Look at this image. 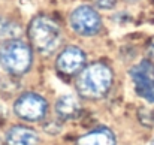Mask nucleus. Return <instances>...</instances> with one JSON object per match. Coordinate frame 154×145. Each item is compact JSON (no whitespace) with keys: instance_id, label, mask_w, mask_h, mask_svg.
Returning a JSON list of instances; mask_svg holds the SVG:
<instances>
[{"instance_id":"1","label":"nucleus","mask_w":154,"mask_h":145,"mask_svg":"<svg viewBox=\"0 0 154 145\" xmlns=\"http://www.w3.org/2000/svg\"><path fill=\"white\" fill-rule=\"evenodd\" d=\"M112 84V72L105 63H93L84 67L76 79V90L85 99H99L108 93Z\"/></svg>"},{"instance_id":"2","label":"nucleus","mask_w":154,"mask_h":145,"mask_svg":"<svg viewBox=\"0 0 154 145\" xmlns=\"http://www.w3.org/2000/svg\"><path fill=\"white\" fill-rule=\"evenodd\" d=\"M29 38L35 49L41 54H52L61 42V30L60 26L50 17L39 15L32 20L29 26Z\"/></svg>"},{"instance_id":"3","label":"nucleus","mask_w":154,"mask_h":145,"mask_svg":"<svg viewBox=\"0 0 154 145\" xmlns=\"http://www.w3.org/2000/svg\"><path fill=\"white\" fill-rule=\"evenodd\" d=\"M32 64V49L18 39L6 41L0 47V66L11 75H23Z\"/></svg>"},{"instance_id":"4","label":"nucleus","mask_w":154,"mask_h":145,"mask_svg":"<svg viewBox=\"0 0 154 145\" xmlns=\"http://www.w3.org/2000/svg\"><path fill=\"white\" fill-rule=\"evenodd\" d=\"M14 111L23 120L39 121L47 115L48 103L44 97L36 94V93H26L15 100Z\"/></svg>"},{"instance_id":"5","label":"nucleus","mask_w":154,"mask_h":145,"mask_svg":"<svg viewBox=\"0 0 154 145\" xmlns=\"http://www.w3.org/2000/svg\"><path fill=\"white\" fill-rule=\"evenodd\" d=\"M70 24H72V29L78 35H82V36H93L102 27L99 14L90 6L76 8L70 15Z\"/></svg>"},{"instance_id":"6","label":"nucleus","mask_w":154,"mask_h":145,"mask_svg":"<svg viewBox=\"0 0 154 145\" xmlns=\"http://www.w3.org/2000/svg\"><path fill=\"white\" fill-rule=\"evenodd\" d=\"M135 90L141 97L154 103V64L151 61H142L130 70Z\"/></svg>"},{"instance_id":"7","label":"nucleus","mask_w":154,"mask_h":145,"mask_svg":"<svg viewBox=\"0 0 154 145\" xmlns=\"http://www.w3.org/2000/svg\"><path fill=\"white\" fill-rule=\"evenodd\" d=\"M85 66V54L78 47H67L57 57V69L63 75H75Z\"/></svg>"},{"instance_id":"8","label":"nucleus","mask_w":154,"mask_h":145,"mask_svg":"<svg viewBox=\"0 0 154 145\" xmlns=\"http://www.w3.org/2000/svg\"><path fill=\"white\" fill-rule=\"evenodd\" d=\"M38 133L26 126H14L6 133V145H38Z\"/></svg>"},{"instance_id":"9","label":"nucleus","mask_w":154,"mask_h":145,"mask_svg":"<svg viewBox=\"0 0 154 145\" xmlns=\"http://www.w3.org/2000/svg\"><path fill=\"white\" fill-rule=\"evenodd\" d=\"M76 145H115V136L109 129H96L78 139Z\"/></svg>"},{"instance_id":"10","label":"nucleus","mask_w":154,"mask_h":145,"mask_svg":"<svg viewBox=\"0 0 154 145\" xmlns=\"http://www.w3.org/2000/svg\"><path fill=\"white\" fill-rule=\"evenodd\" d=\"M81 106L78 100L72 96H61L55 102V112L61 120H72L78 117Z\"/></svg>"},{"instance_id":"11","label":"nucleus","mask_w":154,"mask_h":145,"mask_svg":"<svg viewBox=\"0 0 154 145\" xmlns=\"http://www.w3.org/2000/svg\"><path fill=\"white\" fill-rule=\"evenodd\" d=\"M20 27L17 23L6 20V18H0V41H12L20 35Z\"/></svg>"},{"instance_id":"12","label":"nucleus","mask_w":154,"mask_h":145,"mask_svg":"<svg viewBox=\"0 0 154 145\" xmlns=\"http://www.w3.org/2000/svg\"><path fill=\"white\" fill-rule=\"evenodd\" d=\"M94 3L102 9H111L115 5V0H94Z\"/></svg>"},{"instance_id":"13","label":"nucleus","mask_w":154,"mask_h":145,"mask_svg":"<svg viewBox=\"0 0 154 145\" xmlns=\"http://www.w3.org/2000/svg\"><path fill=\"white\" fill-rule=\"evenodd\" d=\"M148 55H150V60L154 64V39H151V42L148 44Z\"/></svg>"},{"instance_id":"14","label":"nucleus","mask_w":154,"mask_h":145,"mask_svg":"<svg viewBox=\"0 0 154 145\" xmlns=\"http://www.w3.org/2000/svg\"><path fill=\"white\" fill-rule=\"evenodd\" d=\"M127 2H136V0H127Z\"/></svg>"},{"instance_id":"15","label":"nucleus","mask_w":154,"mask_h":145,"mask_svg":"<svg viewBox=\"0 0 154 145\" xmlns=\"http://www.w3.org/2000/svg\"><path fill=\"white\" fill-rule=\"evenodd\" d=\"M151 145H154V139H153V142H151Z\"/></svg>"}]
</instances>
